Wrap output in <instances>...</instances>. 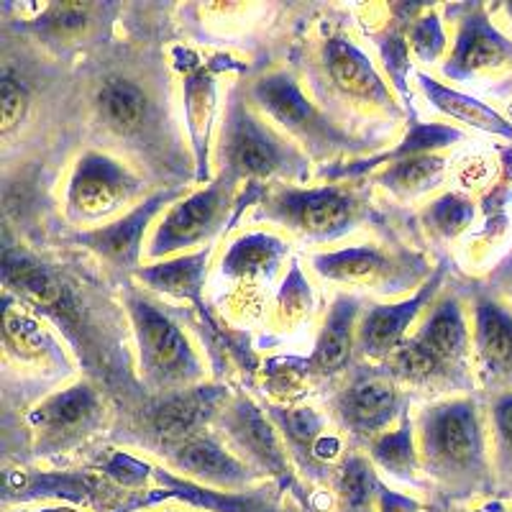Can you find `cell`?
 <instances>
[{
	"label": "cell",
	"instance_id": "cell-1",
	"mask_svg": "<svg viewBox=\"0 0 512 512\" xmlns=\"http://www.w3.org/2000/svg\"><path fill=\"white\" fill-rule=\"evenodd\" d=\"M390 374L418 390H472V333L459 297L438 300L423 328L390 356Z\"/></svg>",
	"mask_w": 512,
	"mask_h": 512
},
{
	"label": "cell",
	"instance_id": "cell-2",
	"mask_svg": "<svg viewBox=\"0 0 512 512\" xmlns=\"http://www.w3.org/2000/svg\"><path fill=\"white\" fill-rule=\"evenodd\" d=\"M420 454L425 466L448 484L482 477L484 436L477 400L459 397L425 410L420 420Z\"/></svg>",
	"mask_w": 512,
	"mask_h": 512
},
{
	"label": "cell",
	"instance_id": "cell-3",
	"mask_svg": "<svg viewBox=\"0 0 512 512\" xmlns=\"http://www.w3.org/2000/svg\"><path fill=\"white\" fill-rule=\"evenodd\" d=\"M126 308L128 318L134 323L146 387L159 395H169L198 382L203 374L198 354L192 351L190 341L177 328V323H172V318L162 313L152 300L134 292L126 297Z\"/></svg>",
	"mask_w": 512,
	"mask_h": 512
},
{
	"label": "cell",
	"instance_id": "cell-4",
	"mask_svg": "<svg viewBox=\"0 0 512 512\" xmlns=\"http://www.w3.org/2000/svg\"><path fill=\"white\" fill-rule=\"evenodd\" d=\"M303 154L264 126L246 108L239 93L231 95L221 128V172L236 180H267L274 175H300Z\"/></svg>",
	"mask_w": 512,
	"mask_h": 512
},
{
	"label": "cell",
	"instance_id": "cell-5",
	"mask_svg": "<svg viewBox=\"0 0 512 512\" xmlns=\"http://www.w3.org/2000/svg\"><path fill=\"white\" fill-rule=\"evenodd\" d=\"M254 100L269 118L287 128V134L303 141L313 157H331V154L349 149L351 139L333 126L323 113L303 95L300 85L290 72H272L251 85Z\"/></svg>",
	"mask_w": 512,
	"mask_h": 512
},
{
	"label": "cell",
	"instance_id": "cell-6",
	"mask_svg": "<svg viewBox=\"0 0 512 512\" xmlns=\"http://www.w3.org/2000/svg\"><path fill=\"white\" fill-rule=\"evenodd\" d=\"M361 203L338 185L313 190H280L264 203L262 218L277 221L313 241H333L356 226Z\"/></svg>",
	"mask_w": 512,
	"mask_h": 512
},
{
	"label": "cell",
	"instance_id": "cell-7",
	"mask_svg": "<svg viewBox=\"0 0 512 512\" xmlns=\"http://www.w3.org/2000/svg\"><path fill=\"white\" fill-rule=\"evenodd\" d=\"M313 269L323 280L372 287L377 292H402L431 277V267L418 254H387L377 246L323 251L313 256Z\"/></svg>",
	"mask_w": 512,
	"mask_h": 512
},
{
	"label": "cell",
	"instance_id": "cell-8",
	"mask_svg": "<svg viewBox=\"0 0 512 512\" xmlns=\"http://www.w3.org/2000/svg\"><path fill=\"white\" fill-rule=\"evenodd\" d=\"M236 187H239V180L228 172H221L208 187L192 192L190 198L172 205L154 231L149 256L159 259V256L192 249V246L213 239L226 223L228 210L233 208Z\"/></svg>",
	"mask_w": 512,
	"mask_h": 512
},
{
	"label": "cell",
	"instance_id": "cell-9",
	"mask_svg": "<svg viewBox=\"0 0 512 512\" xmlns=\"http://www.w3.org/2000/svg\"><path fill=\"white\" fill-rule=\"evenodd\" d=\"M223 433L231 441L233 451L254 469V472L269 474L280 489H292L300 497L292 459L287 454L280 433L269 420L264 410H259L249 397H236L223 405L218 413Z\"/></svg>",
	"mask_w": 512,
	"mask_h": 512
},
{
	"label": "cell",
	"instance_id": "cell-10",
	"mask_svg": "<svg viewBox=\"0 0 512 512\" xmlns=\"http://www.w3.org/2000/svg\"><path fill=\"white\" fill-rule=\"evenodd\" d=\"M103 420V402L90 384H75L70 390L47 397L29 415L36 436V454H54L82 443Z\"/></svg>",
	"mask_w": 512,
	"mask_h": 512
},
{
	"label": "cell",
	"instance_id": "cell-11",
	"mask_svg": "<svg viewBox=\"0 0 512 512\" xmlns=\"http://www.w3.org/2000/svg\"><path fill=\"white\" fill-rule=\"evenodd\" d=\"M451 57L443 64V77L466 82L484 72L512 70V39H507L492 21L482 3L461 6Z\"/></svg>",
	"mask_w": 512,
	"mask_h": 512
},
{
	"label": "cell",
	"instance_id": "cell-12",
	"mask_svg": "<svg viewBox=\"0 0 512 512\" xmlns=\"http://www.w3.org/2000/svg\"><path fill=\"white\" fill-rule=\"evenodd\" d=\"M402 410L400 382L387 372H361L336 397V415L346 431L359 441H369L387 433L392 420Z\"/></svg>",
	"mask_w": 512,
	"mask_h": 512
},
{
	"label": "cell",
	"instance_id": "cell-13",
	"mask_svg": "<svg viewBox=\"0 0 512 512\" xmlns=\"http://www.w3.org/2000/svg\"><path fill=\"white\" fill-rule=\"evenodd\" d=\"M223 402V390L218 387H187L180 392H169L157 400L146 413V438L167 456L177 443L203 433L205 425L218 418Z\"/></svg>",
	"mask_w": 512,
	"mask_h": 512
},
{
	"label": "cell",
	"instance_id": "cell-14",
	"mask_svg": "<svg viewBox=\"0 0 512 512\" xmlns=\"http://www.w3.org/2000/svg\"><path fill=\"white\" fill-rule=\"evenodd\" d=\"M139 192V180L116 159L105 154L88 152L80 157L70 180V208L77 218L95 221L111 216L113 210L134 198Z\"/></svg>",
	"mask_w": 512,
	"mask_h": 512
},
{
	"label": "cell",
	"instance_id": "cell-15",
	"mask_svg": "<svg viewBox=\"0 0 512 512\" xmlns=\"http://www.w3.org/2000/svg\"><path fill=\"white\" fill-rule=\"evenodd\" d=\"M443 274H446V264L436 267V272L408 300L392 305H372L356 326V346H359L361 354L374 361L390 359L400 349L402 341L408 338V328L413 326L415 318L438 295L443 285Z\"/></svg>",
	"mask_w": 512,
	"mask_h": 512
},
{
	"label": "cell",
	"instance_id": "cell-16",
	"mask_svg": "<svg viewBox=\"0 0 512 512\" xmlns=\"http://www.w3.org/2000/svg\"><path fill=\"white\" fill-rule=\"evenodd\" d=\"M167 461L190 482L223 492H246L256 477L254 469L241 456L228 451L208 433H198L177 443L167 454Z\"/></svg>",
	"mask_w": 512,
	"mask_h": 512
},
{
	"label": "cell",
	"instance_id": "cell-17",
	"mask_svg": "<svg viewBox=\"0 0 512 512\" xmlns=\"http://www.w3.org/2000/svg\"><path fill=\"white\" fill-rule=\"evenodd\" d=\"M472 346L484 384L512 390V310L495 292L474 297Z\"/></svg>",
	"mask_w": 512,
	"mask_h": 512
},
{
	"label": "cell",
	"instance_id": "cell-18",
	"mask_svg": "<svg viewBox=\"0 0 512 512\" xmlns=\"http://www.w3.org/2000/svg\"><path fill=\"white\" fill-rule=\"evenodd\" d=\"M157 487L146 500H139L134 507H152L164 500H177L200 512H277V495L267 489H249V492H223V489L203 487L185 477H175L172 472L154 469ZM131 507V510H134Z\"/></svg>",
	"mask_w": 512,
	"mask_h": 512
},
{
	"label": "cell",
	"instance_id": "cell-19",
	"mask_svg": "<svg viewBox=\"0 0 512 512\" xmlns=\"http://www.w3.org/2000/svg\"><path fill=\"white\" fill-rule=\"evenodd\" d=\"M177 198V190H164L146 198L144 203L136 205L131 213L118 218L116 223L103 228H93V231L77 233L75 241L82 246H88L98 256H103L105 262L116 264V267H139L141 256V241H144L146 226L154 221L159 210Z\"/></svg>",
	"mask_w": 512,
	"mask_h": 512
},
{
	"label": "cell",
	"instance_id": "cell-20",
	"mask_svg": "<svg viewBox=\"0 0 512 512\" xmlns=\"http://www.w3.org/2000/svg\"><path fill=\"white\" fill-rule=\"evenodd\" d=\"M267 415L292 459H300L303 469L310 472L331 469L341 454V443L338 438L328 436L323 418L313 408H269Z\"/></svg>",
	"mask_w": 512,
	"mask_h": 512
},
{
	"label": "cell",
	"instance_id": "cell-21",
	"mask_svg": "<svg viewBox=\"0 0 512 512\" xmlns=\"http://www.w3.org/2000/svg\"><path fill=\"white\" fill-rule=\"evenodd\" d=\"M323 64H326V72L333 85L344 95L397 113L390 88L377 75L367 54L354 47L349 39H344V36L328 39L326 47H323Z\"/></svg>",
	"mask_w": 512,
	"mask_h": 512
},
{
	"label": "cell",
	"instance_id": "cell-22",
	"mask_svg": "<svg viewBox=\"0 0 512 512\" xmlns=\"http://www.w3.org/2000/svg\"><path fill=\"white\" fill-rule=\"evenodd\" d=\"M356 318H359V300L338 295L328 310L326 323L320 328L313 354L300 364L305 374L336 377L349 367L356 344Z\"/></svg>",
	"mask_w": 512,
	"mask_h": 512
},
{
	"label": "cell",
	"instance_id": "cell-23",
	"mask_svg": "<svg viewBox=\"0 0 512 512\" xmlns=\"http://www.w3.org/2000/svg\"><path fill=\"white\" fill-rule=\"evenodd\" d=\"M418 82L420 88H423L425 98H428V103L436 111H441L443 116L454 118V121L464 123L469 128H477V131H484V134H495L512 141V121H507L492 105L482 103V100L472 98V95L459 93V90L446 88L443 82L433 80L425 72H418Z\"/></svg>",
	"mask_w": 512,
	"mask_h": 512
},
{
	"label": "cell",
	"instance_id": "cell-24",
	"mask_svg": "<svg viewBox=\"0 0 512 512\" xmlns=\"http://www.w3.org/2000/svg\"><path fill=\"white\" fill-rule=\"evenodd\" d=\"M208 262L210 246H200L192 254L177 256V259H169V262L162 264H152V267L136 269V277L146 287H152V290L164 292L169 297H177V300H190V303H195V308L205 313L200 292H203Z\"/></svg>",
	"mask_w": 512,
	"mask_h": 512
},
{
	"label": "cell",
	"instance_id": "cell-25",
	"mask_svg": "<svg viewBox=\"0 0 512 512\" xmlns=\"http://www.w3.org/2000/svg\"><path fill=\"white\" fill-rule=\"evenodd\" d=\"M464 139L459 128H451V126H438V123H415L413 131L405 136L397 149L392 152H382L377 157H369L364 162H354V164H346V167H336V169H323V177L328 180H346V177H359L369 169H377V167H390V164L402 162V159L408 157H418V154H433L436 149H443V146H451L456 141Z\"/></svg>",
	"mask_w": 512,
	"mask_h": 512
},
{
	"label": "cell",
	"instance_id": "cell-26",
	"mask_svg": "<svg viewBox=\"0 0 512 512\" xmlns=\"http://www.w3.org/2000/svg\"><path fill=\"white\" fill-rule=\"evenodd\" d=\"M3 341H6L8 354L16 356L18 361L29 364H64V356L54 338L44 331L39 320L31 318L29 313L18 310L6 297V310H3Z\"/></svg>",
	"mask_w": 512,
	"mask_h": 512
},
{
	"label": "cell",
	"instance_id": "cell-27",
	"mask_svg": "<svg viewBox=\"0 0 512 512\" xmlns=\"http://www.w3.org/2000/svg\"><path fill=\"white\" fill-rule=\"evenodd\" d=\"M100 121L118 136H134L149 118V98L136 82L126 77H111L98 93Z\"/></svg>",
	"mask_w": 512,
	"mask_h": 512
},
{
	"label": "cell",
	"instance_id": "cell-28",
	"mask_svg": "<svg viewBox=\"0 0 512 512\" xmlns=\"http://www.w3.org/2000/svg\"><path fill=\"white\" fill-rule=\"evenodd\" d=\"M185 111L190 128L192 149H195V167L198 180H208V144L213 113H216V80L208 70H195L185 80Z\"/></svg>",
	"mask_w": 512,
	"mask_h": 512
},
{
	"label": "cell",
	"instance_id": "cell-29",
	"mask_svg": "<svg viewBox=\"0 0 512 512\" xmlns=\"http://www.w3.org/2000/svg\"><path fill=\"white\" fill-rule=\"evenodd\" d=\"M287 256V244L272 233H249L228 246L223 256V274L231 280H244V277H272L282 259Z\"/></svg>",
	"mask_w": 512,
	"mask_h": 512
},
{
	"label": "cell",
	"instance_id": "cell-30",
	"mask_svg": "<svg viewBox=\"0 0 512 512\" xmlns=\"http://www.w3.org/2000/svg\"><path fill=\"white\" fill-rule=\"evenodd\" d=\"M443 172H446V159L436 157V154H418V157H408L384 167L379 172V182L395 195L413 198V195L436 187Z\"/></svg>",
	"mask_w": 512,
	"mask_h": 512
},
{
	"label": "cell",
	"instance_id": "cell-31",
	"mask_svg": "<svg viewBox=\"0 0 512 512\" xmlns=\"http://www.w3.org/2000/svg\"><path fill=\"white\" fill-rule=\"evenodd\" d=\"M369 446H372L369 456H372V461L379 469H384L387 474L400 479L415 477V469H418V451H415L413 423H410L408 415H402L397 431L382 433V436L374 438Z\"/></svg>",
	"mask_w": 512,
	"mask_h": 512
},
{
	"label": "cell",
	"instance_id": "cell-32",
	"mask_svg": "<svg viewBox=\"0 0 512 512\" xmlns=\"http://www.w3.org/2000/svg\"><path fill=\"white\" fill-rule=\"evenodd\" d=\"M336 489L341 512H374L379 482L374 477L369 459H364V456L346 459V464L338 472Z\"/></svg>",
	"mask_w": 512,
	"mask_h": 512
},
{
	"label": "cell",
	"instance_id": "cell-33",
	"mask_svg": "<svg viewBox=\"0 0 512 512\" xmlns=\"http://www.w3.org/2000/svg\"><path fill=\"white\" fill-rule=\"evenodd\" d=\"M474 221V203L464 195L448 192L443 198L433 200L431 208L425 210V223L431 231H436L443 239H454L461 231L472 226Z\"/></svg>",
	"mask_w": 512,
	"mask_h": 512
},
{
	"label": "cell",
	"instance_id": "cell-34",
	"mask_svg": "<svg viewBox=\"0 0 512 512\" xmlns=\"http://www.w3.org/2000/svg\"><path fill=\"white\" fill-rule=\"evenodd\" d=\"M410 47L420 62H436L438 54L446 49V34L441 29V18L423 16L410 24Z\"/></svg>",
	"mask_w": 512,
	"mask_h": 512
},
{
	"label": "cell",
	"instance_id": "cell-35",
	"mask_svg": "<svg viewBox=\"0 0 512 512\" xmlns=\"http://www.w3.org/2000/svg\"><path fill=\"white\" fill-rule=\"evenodd\" d=\"M0 111H3V134H11L29 111V90L11 72H3L0 80Z\"/></svg>",
	"mask_w": 512,
	"mask_h": 512
},
{
	"label": "cell",
	"instance_id": "cell-36",
	"mask_svg": "<svg viewBox=\"0 0 512 512\" xmlns=\"http://www.w3.org/2000/svg\"><path fill=\"white\" fill-rule=\"evenodd\" d=\"M152 472L154 469H149L146 464H141V461L131 459V456L126 454L111 456V459L103 464L105 477L111 479V482H116L118 487L123 489L141 487V484L146 482V477H152Z\"/></svg>",
	"mask_w": 512,
	"mask_h": 512
},
{
	"label": "cell",
	"instance_id": "cell-37",
	"mask_svg": "<svg viewBox=\"0 0 512 512\" xmlns=\"http://www.w3.org/2000/svg\"><path fill=\"white\" fill-rule=\"evenodd\" d=\"M280 308L285 310L287 315H300L305 313V308H310V287L308 282L303 280L300 269L292 264V272L287 277V282L282 285L280 292Z\"/></svg>",
	"mask_w": 512,
	"mask_h": 512
},
{
	"label": "cell",
	"instance_id": "cell-38",
	"mask_svg": "<svg viewBox=\"0 0 512 512\" xmlns=\"http://www.w3.org/2000/svg\"><path fill=\"white\" fill-rule=\"evenodd\" d=\"M382 54H384V62H387V70H390L392 75V82H395V88L405 95L408 93V90H405V75H408L410 62H408V47H405L402 36L395 34L384 41Z\"/></svg>",
	"mask_w": 512,
	"mask_h": 512
},
{
	"label": "cell",
	"instance_id": "cell-39",
	"mask_svg": "<svg viewBox=\"0 0 512 512\" xmlns=\"http://www.w3.org/2000/svg\"><path fill=\"white\" fill-rule=\"evenodd\" d=\"M492 423H495L497 438H500L505 454L512 456V392H502L495 400Z\"/></svg>",
	"mask_w": 512,
	"mask_h": 512
},
{
	"label": "cell",
	"instance_id": "cell-40",
	"mask_svg": "<svg viewBox=\"0 0 512 512\" xmlns=\"http://www.w3.org/2000/svg\"><path fill=\"white\" fill-rule=\"evenodd\" d=\"M492 282L497 285V290L505 292V295L512 300V254L507 256L505 262L500 264V269L492 274Z\"/></svg>",
	"mask_w": 512,
	"mask_h": 512
},
{
	"label": "cell",
	"instance_id": "cell-41",
	"mask_svg": "<svg viewBox=\"0 0 512 512\" xmlns=\"http://www.w3.org/2000/svg\"><path fill=\"white\" fill-rule=\"evenodd\" d=\"M505 11L510 13V18H512V0H510V3H505Z\"/></svg>",
	"mask_w": 512,
	"mask_h": 512
},
{
	"label": "cell",
	"instance_id": "cell-42",
	"mask_svg": "<svg viewBox=\"0 0 512 512\" xmlns=\"http://www.w3.org/2000/svg\"><path fill=\"white\" fill-rule=\"evenodd\" d=\"M285 512H300V510H295V507H287V510Z\"/></svg>",
	"mask_w": 512,
	"mask_h": 512
}]
</instances>
